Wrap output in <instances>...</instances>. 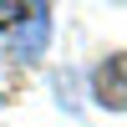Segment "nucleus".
Here are the masks:
<instances>
[{
  "label": "nucleus",
  "instance_id": "f257e3e1",
  "mask_svg": "<svg viewBox=\"0 0 127 127\" xmlns=\"http://www.w3.org/2000/svg\"><path fill=\"white\" fill-rule=\"evenodd\" d=\"M97 102L102 107H127V56H107L97 66Z\"/></svg>",
  "mask_w": 127,
  "mask_h": 127
},
{
  "label": "nucleus",
  "instance_id": "f03ea898",
  "mask_svg": "<svg viewBox=\"0 0 127 127\" xmlns=\"http://www.w3.org/2000/svg\"><path fill=\"white\" fill-rule=\"evenodd\" d=\"M20 15H26V0H0V26H10Z\"/></svg>",
  "mask_w": 127,
  "mask_h": 127
}]
</instances>
